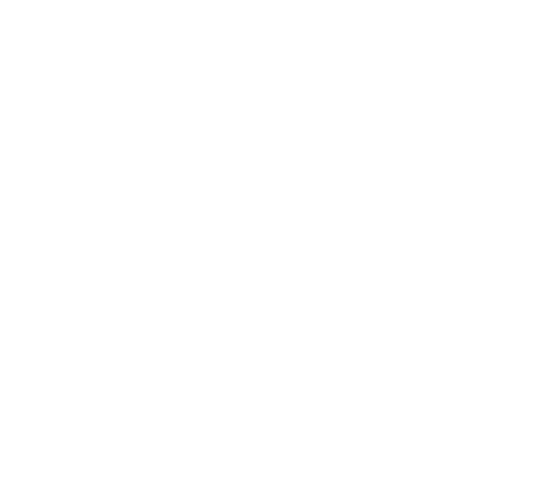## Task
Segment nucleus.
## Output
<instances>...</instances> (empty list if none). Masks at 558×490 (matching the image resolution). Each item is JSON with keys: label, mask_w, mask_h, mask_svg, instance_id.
I'll use <instances>...</instances> for the list:
<instances>
[]
</instances>
